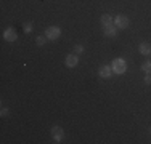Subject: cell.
Instances as JSON below:
<instances>
[{"label": "cell", "instance_id": "6da1fadb", "mask_svg": "<svg viewBox=\"0 0 151 144\" xmlns=\"http://www.w3.org/2000/svg\"><path fill=\"white\" fill-rule=\"evenodd\" d=\"M113 72L114 74H124L125 71H127V63H125V59H122V58H116V59L113 61Z\"/></svg>", "mask_w": 151, "mask_h": 144}, {"label": "cell", "instance_id": "7a4b0ae2", "mask_svg": "<svg viewBox=\"0 0 151 144\" xmlns=\"http://www.w3.org/2000/svg\"><path fill=\"white\" fill-rule=\"evenodd\" d=\"M60 35H61V29L58 26H50L45 31V37L48 40H56V38H60Z\"/></svg>", "mask_w": 151, "mask_h": 144}, {"label": "cell", "instance_id": "3957f363", "mask_svg": "<svg viewBox=\"0 0 151 144\" xmlns=\"http://www.w3.org/2000/svg\"><path fill=\"white\" fill-rule=\"evenodd\" d=\"M114 26H116L117 29H125V27H129V18L124 16V14L116 16V19H114Z\"/></svg>", "mask_w": 151, "mask_h": 144}, {"label": "cell", "instance_id": "277c9868", "mask_svg": "<svg viewBox=\"0 0 151 144\" xmlns=\"http://www.w3.org/2000/svg\"><path fill=\"white\" fill-rule=\"evenodd\" d=\"M52 138L55 143H61V139L64 138V131L61 127H53L52 128Z\"/></svg>", "mask_w": 151, "mask_h": 144}, {"label": "cell", "instance_id": "5b68a950", "mask_svg": "<svg viewBox=\"0 0 151 144\" xmlns=\"http://www.w3.org/2000/svg\"><path fill=\"white\" fill-rule=\"evenodd\" d=\"M98 75L101 78H111L113 77V67L111 66H101L98 69Z\"/></svg>", "mask_w": 151, "mask_h": 144}, {"label": "cell", "instance_id": "8992f818", "mask_svg": "<svg viewBox=\"0 0 151 144\" xmlns=\"http://www.w3.org/2000/svg\"><path fill=\"white\" fill-rule=\"evenodd\" d=\"M3 38H5L6 42H15L16 38H18V35H16V31L13 27H8V29H5V32H3Z\"/></svg>", "mask_w": 151, "mask_h": 144}, {"label": "cell", "instance_id": "52a82bcc", "mask_svg": "<svg viewBox=\"0 0 151 144\" xmlns=\"http://www.w3.org/2000/svg\"><path fill=\"white\" fill-rule=\"evenodd\" d=\"M79 64V58H77V55H68L66 56V66L68 67H71V69H73V67H76Z\"/></svg>", "mask_w": 151, "mask_h": 144}, {"label": "cell", "instance_id": "ba28073f", "mask_svg": "<svg viewBox=\"0 0 151 144\" xmlns=\"http://www.w3.org/2000/svg\"><path fill=\"white\" fill-rule=\"evenodd\" d=\"M103 32H105V35H108V37H116L117 27L113 26V24H109V26H103Z\"/></svg>", "mask_w": 151, "mask_h": 144}, {"label": "cell", "instance_id": "9c48e42d", "mask_svg": "<svg viewBox=\"0 0 151 144\" xmlns=\"http://www.w3.org/2000/svg\"><path fill=\"white\" fill-rule=\"evenodd\" d=\"M140 53L145 56L151 55V45L150 43H140Z\"/></svg>", "mask_w": 151, "mask_h": 144}, {"label": "cell", "instance_id": "30bf717a", "mask_svg": "<svg viewBox=\"0 0 151 144\" xmlns=\"http://www.w3.org/2000/svg\"><path fill=\"white\" fill-rule=\"evenodd\" d=\"M101 24L103 26H109V24H113V16H111V14H103L101 16Z\"/></svg>", "mask_w": 151, "mask_h": 144}, {"label": "cell", "instance_id": "8fae6325", "mask_svg": "<svg viewBox=\"0 0 151 144\" xmlns=\"http://www.w3.org/2000/svg\"><path fill=\"white\" fill-rule=\"evenodd\" d=\"M142 71L146 72V74H151V61H146V63L142 64Z\"/></svg>", "mask_w": 151, "mask_h": 144}, {"label": "cell", "instance_id": "7c38bea8", "mask_svg": "<svg viewBox=\"0 0 151 144\" xmlns=\"http://www.w3.org/2000/svg\"><path fill=\"white\" fill-rule=\"evenodd\" d=\"M47 40H48L47 37H42V35H40V37H37V38H35V43H37L39 46H44L45 43H47Z\"/></svg>", "mask_w": 151, "mask_h": 144}, {"label": "cell", "instance_id": "4fadbf2b", "mask_svg": "<svg viewBox=\"0 0 151 144\" xmlns=\"http://www.w3.org/2000/svg\"><path fill=\"white\" fill-rule=\"evenodd\" d=\"M23 29H24V32H26V34H29V32H32V24L31 23L23 24Z\"/></svg>", "mask_w": 151, "mask_h": 144}, {"label": "cell", "instance_id": "5bb4252c", "mask_svg": "<svg viewBox=\"0 0 151 144\" xmlns=\"http://www.w3.org/2000/svg\"><path fill=\"white\" fill-rule=\"evenodd\" d=\"M74 53H76V55H81V53H84V46H82V45H76V46H74Z\"/></svg>", "mask_w": 151, "mask_h": 144}, {"label": "cell", "instance_id": "9a60e30c", "mask_svg": "<svg viewBox=\"0 0 151 144\" xmlns=\"http://www.w3.org/2000/svg\"><path fill=\"white\" fill-rule=\"evenodd\" d=\"M8 114H10V110L6 109V107H3L2 112H0V115H2V117H8Z\"/></svg>", "mask_w": 151, "mask_h": 144}, {"label": "cell", "instance_id": "2e32d148", "mask_svg": "<svg viewBox=\"0 0 151 144\" xmlns=\"http://www.w3.org/2000/svg\"><path fill=\"white\" fill-rule=\"evenodd\" d=\"M145 83L146 85H151V74H146L145 75Z\"/></svg>", "mask_w": 151, "mask_h": 144}]
</instances>
